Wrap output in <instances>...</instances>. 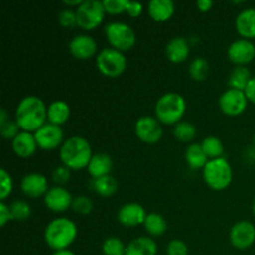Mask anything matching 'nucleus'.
<instances>
[{
    "label": "nucleus",
    "instance_id": "obj_43",
    "mask_svg": "<svg viewBox=\"0 0 255 255\" xmlns=\"http://www.w3.org/2000/svg\"><path fill=\"white\" fill-rule=\"evenodd\" d=\"M244 92H246L248 101L255 105V76L252 77L248 86H247V89L244 90Z\"/></svg>",
    "mask_w": 255,
    "mask_h": 255
},
{
    "label": "nucleus",
    "instance_id": "obj_35",
    "mask_svg": "<svg viewBox=\"0 0 255 255\" xmlns=\"http://www.w3.org/2000/svg\"><path fill=\"white\" fill-rule=\"evenodd\" d=\"M71 209L75 213L86 216V214H90L92 212L94 203H92V201L87 196H76L72 199Z\"/></svg>",
    "mask_w": 255,
    "mask_h": 255
},
{
    "label": "nucleus",
    "instance_id": "obj_42",
    "mask_svg": "<svg viewBox=\"0 0 255 255\" xmlns=\"http://www.w3.org/2000/svg\"><path fill=\"white\" fill-rule=\"evenodd\" d=\"M143 11V5L138 1H128L127 4V9L126 12L132 17H137L142 14Z\"/></svg>",
    "mask_w": 255,
    "mask_h": 255
},
{
    "label": "nucleus",
    "instance_id": "obj_36",
    "mask_svg": "<svg viewBox=\"0 0 255 255\" xmlns=\"http://www.w3.org/2000/svg\"><path fill=\"white\" fill-rule=\"evenodd\" d=\"M20 132H21V128L19 127L17 122L12 119L7 120L6 122L0 125V136L4 139H10V141H12Z\"/></svg>",
    "mask_w": 255,
    "mask_h": 255
},
{
    "label": "nucleus",
    "instance_id": "obj_21",
    "mask_svg": "<svg viewBox=\"0 0 255 255\" xmlns=\"http://www.w3.org/2000/svg\"><path fill=\"white\" fill-rule=\"evenodd\" d=\"M147 11L152 20L157 22H164L173 16L176 5L172 0H151L147 4Z\"/></svg>",
    "mask_w": 255,
    "mask_h": 255
},
{
    "label": "nucleus",
    "instance_id": "obj_32",
    "mask_svg": "<svg viewBox=\"0 0 255 255\" xmlns=\"http://www.w3.org/2000/svg\"><path fill=\"white\" fill-rule=\"evenodd\" d=\"M10 212H11L12 221L25 222L31 216V207L26 201L22 199H15L9 204Z\"/></svg>",
    "mask_w": 255,
    "mask_h": 255
},
{
    "label": "nucleus",
    "instance_id": "obj_28",
    "mask_svg": "<svg viewBox=\"0 0 255 255\" xmlns=\"http://www.w3.org/2000/svg\"><path fill=\"white\" fill-rule=\"evenodd\" d=\"M95 192L101 197H112L119 191V181L112 174L100 177L92 182Z\"/></svg>",
    "mask_w": 255,
    "mask_h": 255
},
{
    "label": "nucleus",
    "instance_id": "obj_37",
    "mask_svg": "<svg viewBox=\"0 0 255 255\" xmlns=\"http://www.w3.org/2000/svg\"><path fill=\"white\" fill-rule=\"evenodd\" d=\"M59 24L64 27H75L77 26L76 10L72 7H65L57 15Z\"/></svg>",
    "mask_w": 255,
    "mask_h": 255
},
{
    "label": "nucleus",
    "instance_id": "obj_30",
    "mask_svg": "<svg viewBox=\"0 0 255 255\" xmlns=\"http://www.w3.org/2000/svg\"><path fill=\"white\" fill-rule=\"evenodd\" d=\"M173 136L177 141L191 144L197 136V127L192 122L181 121L173 126Z\"/></svg>",
    "mask_w": 255,
    "mask_h": 255
},
{
    "label": "nucleus",
    "instance_id": "obj_7",
    "mask_svg": "<svg viewBox=\"0 0 255 255\" xmlns=\"http://www.w3.org/2000/svg\"><path fill=\"white\" fill-rule=\"evenodd\" d=\"M96 67L102 75L107 77H117L125 72L127 67V59L125 52L114 47H105L96 55Z\"/></svg>",
    "mask_w": 255,
    "mask_h": 255
},
{
    "label": "nucleus",
    "instance_id": "obj_46",
    "mask_svg": "<svg viewBox=\"0 0 255 255\" xmlns=\"http://www.w3.org/2000/svg\"><path fill=\"white\" fill-rule=\"evenodd\" d=\"M82 1H84V0H65L64 4L69 5L70 7L75 6V9H76L77 6H80V5L82 4Z\"/></svg>",
    "mask_w": 255,
    "mask_h": 255
},
{
    "label": "nucleus",
    "instance_id": "obj_17",
    "mask_svg": "<svg viewBox=\"0 0 255 255\" xmlns=\"http://www.w3.org/2000/svg\"><path fill=\"white\" fill-rule=\"evenodd\" d=\"M146 217L147 212L143 208V206H141L139 203H134V202L124 204L117 212V221L127 228L143 224L146 221Z\"/></svg>",
    "mask_w": 255,
    "mask_h": 255
},
{
    "label": "nucleus",
    "instance_id": "obj_39",
    "mask_svg": "<svg viewBox=\"0 0 255 255\" xmlns=\"http://www.w3.org/2000/svg\"><path fill=\"white\" fill-rule=\"evenodd\" d=\"M102 4L106 10V14L119 15L126 12L128 0H104Z\"/></svg>",
    "mask_w": 255,
    "mask_h": 255
},
{
    "label": "nucleus",
    "instance_id": "obj_44",
    "mask_svg": "<svg viewBox=\"0 0 255 255\" xmlns=\"http://www.w3.org/2000/svg\"><path fill=\"white\" fill-rule=\"evenodd\" d=\"M196 6L198 7L199 11L207 12L214 6V1L213 0H197Z\"/></svg>",
    "mask_w": 255,
    "mask_h": 255
},
{
    "label": "nucleus",
    "instance_id": "obj_20",
    "mask_svg": "<svg viewBox=\"0 0 255 255\" xmlns=\"http://www.w3.org/2000/svg\"><path fill=\"white\" fill-rule=\"evenodd\" d=\"M236 30L243 39H255V7H246L237 15Z\"/></svg>",
    "mask_w": 255,
    "mask_h": 255
},
{
    "label": "nucleus",
    "instance_id": "obj_15",
    "mask_svg": "<svg viewBox=\"0 0 255 255\" xmlns=\"http://www.w3.org/2000/svg\"><path fill=\"white\" fill-rule=\"evenodd\" d=\"M72 199L74 197L66 188L61 186H55L51 187L45 194L44 204L47 209L54 213H62L71 208Z\"/></svg>",
    "mask_w": 255,
    "mask_h": 255
},
{
    "label": "nucleus",
    "instance_id": "obj_12",
    "mask_svg": "<svg viewBox=\"0 0 255 255\" xmlns=\"http://www.w3.org/2000/svg\"><path fill=\"white\" fill-rule=\"evenodd\" d=\"M229 242L239 251H246L255 243V226L249 221H239L229 231Z\"/></svg>",
    "mask_w": 255,
    "mask_h": 255
},
{
    "label": "nucleus",
    "instance_id": "obj_10",
    "mask_svg": "<svg viewBox=\"0 0 255 255\" xmlns=\"http://www.w3.org/2000/svg\"><path fill=\"white\" fill-rule=\"evenodd\" d=\"M248 99L244 91L228 89L219 96L218 105L223 114L228 116H239L248 107Z\"/></svg>",
    "mask_w": 255,
    "mask_h": 255
},
{
    "label": "nucleus",
    "instance_id": "obj_26",
    "mask_svg": "<svg viewBox=\"0 0 255 255\" xmlns=\"http://www.w3.org/2000/svg\"><path fill=\"white\" fill-rule=\"evenodd\" d=\"M252 77L253 76H252L251 71L247 66H234V69L232 70L228 76L229 89L244 91Z\"/></svg>",
    "mask_w": 255,
    "mask_h": 255
},
{
    "label": "nucleus",
    "instance_id": "obj_1",
    "mask_svg": "<svg viewBox=\"0 0 255 255\" xmlns=\"http://www.w3.org/2000/svg\"><path fill=\"white\" fill-rule=\"evenodd\" d=\"M15 121L21 131L35 133L47 122V106L39 96L27 95L15 109Z\"/></svg>",
    "mask_w": 255,
    "mask_h": 255
},
{
    "label": "nucleus",
    "instance_id": "obj_41",
    "mask_svg": "<svg viewBox=\"0 0 255 255\" xmlns=\"http://www.w3.org/2000/svg\"><path fill=\"white\" fill-rule=\"evenodd\" d=\"M10 221H12V216L9 204L0 202V226L5 227Z\"/></svg>",
    "mask_w": 255,
    "mask_h": 255
},
{
    "label": "nucleus",
    "instance_id": "obj_13",
    "mask_svg": "<svg viewBox=\"0 0 255 255\" xmlns=\"http://www.w3.org/2000/svg\"><path fill=\"white\" fill-rule=\"evenodd\" d=\"M227 55L236 66H247L255 59V44L243 37L234 40L228 46Z\"/></svg>",
    "mask_w": 255,
    "mask_h": 255
},
{
    "label": "nucleus",
    "instance_id": "obj_19",
    "mask_svg": "<svg viewBox=\"0 0 255 255\" xmlns=\"http://www.w3.org/2000/svg\"><path fill=\"white\" fill-rule=\"evenodd\" d=\"M11 148L17 157L29 158L39 148L37 142L35 139L34 133L26 131H21L11 141Z\"/></svg>",
    "mask_w": 255,
    "mask_h": 255
},
{
    "label": "nucleus",
    "instance_id": "obj_45",
    "mask_svg": "<svg viewBox=\"0 0 255 255\" xmlns=\"http://www.w3.org/2000/svg\"><path fill=\"white\" fill-rule=\"evenodd\" d=\"M7 120H10L9 112H7L6 109L1 107V109H0V125L4 124V122H6Z\"/></svg>",
    "mask_w": 255,
    "mask_h": 255
},
{
    "label": "nucleus",
    "instance_id": "obj_25",
    "mask_svg": "<svg viewBox=\"0 0 255 255\" xmlns=\"http://www.w3.org/2000/svg\"><path fill=\"white\" fill-rule=\"evenodd\" d=\"M184 159H186V163L188 164L189 168L194 169V171L203 169L209 161V158L202 148L201 143L188 144L186 152H184Z\"/></svg>",
    "mask_w": 255,
    "mask_h": 255
},
{
    "label": "nucleus",
    "instance_id": "obj_11",
    "mask_svg": "<svg viewBox=\"0 0 255 255\" xmlns=\"http://www.w3.org/2000/svg\"><path fill=\"white\" fill-rule=\"evenodd\" d=\"M34 136L39 148L44 149V151H52V149L60 148L66 139L61 126L50 124V122H46L44 126L40 127L35 132Z\"/></svg>",
    "mask_w": 255,
    "mask_h": 255
},
{
    "label": "nucleus",
    "instance_id": "obj_8",
    "mask_svg": "<svg viewBox=\"0 0 255 255\" xmlns=\"http://www.w3.org/2000/svg\"><path fill=\"white\" fill-rule=\"evenodd\" d=\"M77 26L84 30H94L100 26L105 19L106 10L100 0H84L76 9Z\"/></svg>",
    "mask_w": 255,
    "mask_h": 255
},
{
    "label": "nucleus",
    "instance_id": "obj_34",
    "mask_svg": "<svg viewBox=\"0 0 255 255\" xmlns=\"http://www.w3.org/2000/svg\"><path fill=\"white\" fill-rule=\"evenodd\" d=\"M14 188L12 177L5 168L0 169V201L5 202L11 194Z\"/></svg>",
    "mask_w": 255,
    "mask_h": 255
},
{
    "label": "nucleus",
    "instance_id": "obj_4",
    "mask_svg": "<svg viewBox=\"0 0 255 255\" xmlns=\"http://www.w3.org/2000/svg\"><path fill=\"white\" fill-rule=\"evenodd\" d=\"M187 110L186 99L178 92H166L154 105L156 119L163 125H177L182 121Z\"/></svg>",
    "mask_w": 255,
    "mask_h": 255
},
{
    "label": "nucleus",
    "instance_id": "obj_22",
    "mask_svg": "<svg viewBox=\"0 0 255 255\" xmlns=\"http://www.w3.org/2000/svg\"><path fill=\"white\" fill-rule=\"evenodd\" d=\"M112 167H114L112 157L104 152H99V153H94L92 156L91 161L87 166V172L92 178L96 179L111 174Z\"/></svg>",
    "mask_w": 255,
    "mask_h": 255
},
{
    "label": "nucleus",
    "instance_id": "obj_31",
    "mask_svg": "<svg viewBox=\"0 0 255 255\" xmlns=\"http://www.w3.org/2000/svg\"><path fill=\"white\" fill-rule=\"evenodd\" d=\"M201 146L202 148H203L204 153L207 154V157H208L209 159L223 157L224 144L218 137L216 136L206 137V138H203V141L201 142Z\"/></svg>",
    "mask_w": 255,
    "mask_h": 255
},
{
    "label": "nucleus",
    "instance_id": "obj_48",
    "mask_svg": "<svg viewBox=\"0 0 255 255\" xmlns=\"http://www.w3.org/2000/svg\"><path fill=\"white\" fill-rule=\"evenodd\" d=\"M252 208H253V213H254V216H255V199H254V202H253V207H252Z\"/></svg>",
    "mask_w": 255,
    "mask_h": 255
},
{
    "label": "nucleus",
    "instance_id": "obj_40",
    "mask_svg": "<svg viewBox=\"0 0 255 255\" xmlns=\"http://www.w3.org/2000/svg\"><path fill=\"white\" fill-rule=\"evenodd\" d=\"M189 248L186 242L181 239H172L166 247V255H188Z\"/></svg>",
    "mask_w": 255,
    "mask_h": 255
},
{
    "label": "nucleus",
    "instance_id": "obj_27",
    "mask_svg": "<svg viewBox=\"0 0 255 255\" xmlns=\"http://www.w3.org/2000/svg\"><path fill=\"white\" fill-rule=\"evenodd\" d=\"M144 229L149 237H161L163 236L168 228L166 218L159 213H148L146 217V221L143 223Z\"/></svg>",
    "mask_w": 255,
    "mask_h": 255
},
{
    "label": "nucleus",
    "instance_id": "obj_2",
    "mask_svg": "<svg viewBox=\"0 0 255 255\" xmlns=\"http://www.w3.org/2000/svg\"><path fill=\"white\" fill-rule=\"evenodd\" d=\"M76 223L66 217H59L46 224L44 229V241L54 252L69 249L77 238Z\"/></svg>",
    "mask_w": 255,
    "mask_h": 255
},
{
    "label": "nucleus",
    "instance_id": "obj_24",
    "mask_svg": "<svg viewBox=\"0 0 255 255\" xmlns=\"http://www.w3.org/2000/svg\"><path fill=\"white\" fill-rule=\"evenodd\" d=\"M71 109L64 100H55L47 106V122L62 126L70 119Z\"/></svg>",
    "mask_w": 255,
    "mask_h": 255
},
{
    "label": "nucleus",
    "instance_id": "obj_29",
    "mask_svg": "<svg viewBox=\"0 0 255 255\" xmlns=\"http://www.w3.org/2000/svg\"><path fill=\"white\" fill-rule=\"evenodd\" d=\"M189 76L194 80V81H204L207 77L209 76L211 72V65H209L208 60L203 56H197L194 57L191 61L188 67Z\"/></svg>",
    "mask_w": 255,
    "mask_h": 255
},
{
    "label": "nucleus",
    "instance_id": "obj_3",
    "mask_svg": "<svg viewBox=\"0 0 255 255\" xmlns=\"http://www.w3.org/2000/svg\"><path fill=\"white\" fill-rule=\"evenodd\" d=\"M92 156L91 144L82 136H71L65 139L59 152L61 163L71 171L87 168Z\"/></svg>",
    "mask_w": 255,
    "mask_h": 255
},
{
    "label": "nucleus",
    "instance_id": "obj_14",
    "mask_svg": "<svg viewBox=\"0 0 255 255\" xmlns=\"http://www.w3.org/2000/svg\"><path fill=\"white\" fill-rule=\"evenodd\" d=\"M20 189L27 198H40V197H45V194L50 189L49 181L44 174L31 172L22 177L21 182H20Z\"/></svg>",
    "mask_w": 255,
    "mask_h": 255
},
{
    "label": "nucleus",
    "instance_id": "obj_18",
    "mask_svg": "<svg viewBox=\"0 0 255 255\" xmlns=\"http://www.w3.org/2000/svg\"><path fill=\"white\" fill-rule=\"evenodd\" d=\"M164 52H166L167 59L173 64H182L188 59L189 54H191V45L189 41L183 36H176L172 37L168 42H167L166 47H164Z\"/></svg>",
    "mask_w": 255,
    "mask_h": 255
},
{
    "label": "nucleus",
    "instance_id": "obj_9",
    "mask_svg": "<svg viewBox=\"0 0 255 255\" xmlns=\"http://www.w3.org/2000/svg\"><path fill=\"white\" fill-rule=\"evenodd\" d=\"M134 133L137 138L147 144H154L161 141L163 136L162 124L156 119V116H141L134 124Z\"/></svg>",
    "mask_w": 255,
    "mask_h": 255
},
{
    "label": "nucleus",
    "instance_id": "obj_16",
    "mask_svg": "<svg viewBox=\"0 0 255 255\" xmlns=\"http://www.w3.org/2000/svg\"><path fill=\"white\" fill-rule=\"evenodd\" d=\"M70 54L79 60H89L97 55V42L91 35L77 34L69 42Z\"/></svg>",
    "mask_w": 255,
    "mask_h": 255
},
{
    "label": "nucleus",
    "instance_id": "obj_5",
    "mask_svg": "<svg viewBox=\"0 0 255 255\" xmlns=\"http://www.w3.org/2000/svg\"><path fill=\"white\" fill-rule=\"evenodd\" d=\"M202 176L207 186L213 191H224L233 181V168L226 157L209 159L202 169Z\"/></svg>",
    "mask_w": 255,
    "mask_h": 255
},
{
    "label": "nucleus",
    "instance_id": "obj_6",
    "mask_svg": "<svg viewBox=\"0 0 255 255\" xmlns=\"http://www.w3.org/2000/svg\"><path fill=\"white\" fill-rule=\"evenodd\" d=\"M105 36L110 47L126 52L136 45V32L133 27L124 21H110L105 25Z\"/></svg>",
    "mask_w": 255,
    "mask_h": 255
},
{
    "label": "nucleus",
    "instance_id": "obj_38",
    "mask_svg": "<svg viewBox=\"0 0 255 255\" xmlns=\"http://www.w3.org/2000/svg\"><path fill=\"white\" fill-rule=\"evenodd\" d=\"M70 178H71V169L67 168L64 164L55 167L51 173V179L56 186L62 187L70 181Z\"/></svg>",
    "mask_w": 255,
    "mask_h": 255
},
{
    "label": "nucleus",
    "instance_id": "obj_47",
    "mask_svg": "<svg viewBox=\"0 0 255 255\" xmlns=\"http://www.w3.org/2000/svg\"><path fill=\"white\" fill-rule=\"evenodd\" d=\"M52 255H76V254H75L72 251H70V249H65V251L54 252Z\"/></svg>",
    "mask_w": 255,
    "mask_h": 255
},
{
    "label": "nucleus",
    "instance_id": "obj_23",
    "mask_svg": "<svg viewBox=\"0 0 255 255\" xmlns=\"http://www.w3.org/2000/svg\"><path fill=\"white\" fill-rule=\"evenodd\" d=\"M158 247L152 237H137L126 246V255H157Z\"/></svg>",
    "mask_w": 255,
    "mask_h": 255
},
{
    "label": "nucleus",
    "instance_id": "obj_33",
    "mask_svg": "<svg viewBox=\"0 0 255 255\" xmlns=\"http://www.w3.org/2000/svg\"><path fill=\"white\" fill-rule=\"evenodd\" d=\"M102 253L104 255H126V246L119 237H107L102 242Z\"/></svg>",
    "mask_w": 255,
    "mask_h": 255
},
{
    "label": "nucleus",
    "instance_id": "obj_49",
    "mask_svg": "<svg viewBox=\"0 0 255 255\" xmlns=\"http://www.w3.org/2000/svg\"><path fill=\"white\" fill-rule=\"evenodd\" d=\"M253 143H254V147H255V134H254V138H253Z\"/></svg>",
    "mask_w": 255,
    "mask_h": 255
}]
</instances>
